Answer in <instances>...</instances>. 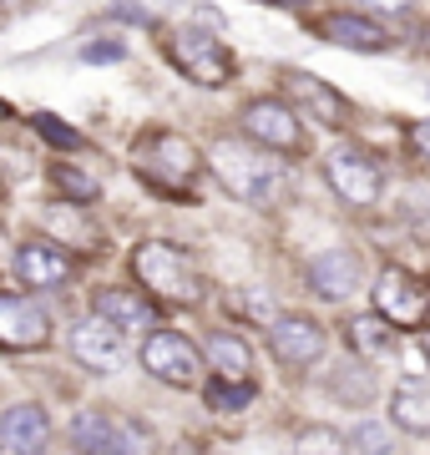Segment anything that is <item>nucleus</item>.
I'll return each instance as SVG.
<instances>
[{
  "instance_id": "nucleus-30",
  "label": "nucleus",
  "mask_w": 430,
  "mask_h": 455,
  "mask_svg": "<svg viewBox=\"0 0 430 455\" xmlns=\"http://www.w3.org/2000/svg\"><path fill=\"white\" fill-rule=\"evenodd\" d=\"M420 355H426V359H430V334H420Z\"/></svg>"
},
{
  "instance_id": "nucleus-11",
  "label": "nucleus",
  "mask_w": 430,
  "mask_h": 455,
  "mask_svg": "<svg viewBox=\"0 0 430 455\" xmlns=\"http://www.w3.org/2000/svg\"><path fill=\"white\" fill-rule=\"evenodd\" d=\"M324 344H330L324 339V324L309 319V314H283V319H274V329H268V349H274V359L289 364V370L319 364Z\"/></svg>"
},
{
  "instance_id": "nucleus-31",
  "label": "nucleus",
  "mask_w": 430,
  "mask_h": 455,
  "mask_svg": "<svg viewBox=\"0 0 430 455\" xmlns=\"http://www.w3.org/2000/svg\"><path fill=\"white\" fill-rule=\"evenodd\" d=\"M11 116H16V112H11V107H5V101H0V122H11Z\"/></svg>"
},
{
  "instance_id": "nucleus-27",
  "label": "nucleus",
  "mask_w": 430,
  "mask_h": 455,
  "mask_svg": "<svg viewBox=\"0 0 430 455\" xmlns=\"http://www.w3.org/2000/svg\"><path fill=\"white\" fill-rule=\"evenodd\" d=\"M349 451L385 455L390 451V430H385V425H354V430H349Z\"/></svg>"
},
{
  "instance_id": "nucleus-14",
  "label": "nucleus",
  "mask_w": 430,
  "mask_h": 455,
  "mask_svg": "<svg viewBox=\"0 0 430 455\" xmlns=\"http://www.w3.org/2000/svg\"><path fill=\"white\" fill-rule=\"evenodd\" d=\"M51 451V415L41 405H11L0 415V455H46Z\"/></svg>"
},
{
  "instance_id": "nucleus-12",
  "label": "nucleus",
  "mask_w": 430,
  "mask_h": 455,
  "mask_svg": "<svg viewBox=\"0 0 430 455\" xmlns=\"http://www.w3.org/2000/svg\"><path fill=\"white\" fill-rule=\"evenodd\" d=\"M71 355H76V364H86L92 374H116L122 370V329L107 324L101 314H86V319H76L71 324Z\"/></svg>"
},
{
  "instance_id": "nucleus-20",
  "label": "nucleus",
  "mask_w": 430,
  "mask_h": 455,
  "mask_svg": "<svg viewBox=\"0 0 430 455\" xmlns=\"http://www.w3.org/2000/svg\"><path fill=\"white\" fill-rule=\"evenodd\" d=\"M390 420L410 435H430V379H400L390 390Z\"/></svg>"
},
{
  "instance_id": "nucleus-22",
  "label": "nucleus",
  "mask_w": 430,
  "mask_h": 455,
  "mask_svg": "<svg viewBox=\"0 0 430 455\" xmlns=\"http://www.w3.org/2000/svg\"><path fill=\"white\" fill-rule=\"evenodd\" d=\"M51 182H56V193H67V203H71V208H92V203L101 197L97 178H86V172H76L71 163H56V167H51Z\"/></svg>"
},
{
  "instance_id": "nucleus-23",
  "label": "nucleus",
  "mask_w": 430,
  "mask_h": 455,
  "mask_svg": "<svg viewBox=\"0 0 430 455\" xmlns=\"http://www.w3.org/2000/svg\"><path fill=\"white\" fill-rule=\"evenodd\" d=\"M253 385L249 379H213L208 385V410H218V415H243V410L253 405Z\"/></svg>"
},
{
  "instance_id": "nucleus-3",
  "label": "nucleus",
  "mask_w": 430,
  "mask_h": 455,
  "mask_svg": "<svg viewBox=\"0 0 430 455\" xmlns=\"http://www.w3.org/2000/svg\"><path fill=\"white\" fill-rule=\"evenodd\" d=\"M132 274L137 283H147L152 299H163V304H203V278L198 268L187 263V253L163 238H147V243H137L132 253Z\"/></svg>"
},
{
  "instance_id": "nucleus-21",
  "label": "nucleus",
  "mask_w": 430,
  "mask_h": 455,
  "mask_svg": "<svg viewBox=\"0 0 430 455\" xmlns=\"http://www.w3.org/2000/svg\"><path fill=\"white\" fill-rule=\"evenodd\" d=\"M345 344H349L360 359H380V355H390L395 329L385 324L380 314H354V319L345 324Z\"/></svg>"
},
{
  "instance_id": "nucleus-5",
  "label": "nucleus",
  "mask_w": 430,
  "mask_h": 455,
  "mask_svg": "<svg viewBox=\"0 0 430 455\" xmlns=\"http://www.w3.org/2000/svg\"><path fill=\"white\" fill-rule=\"evenodd\" d=\"M142 370L152 379L172 385V390H193L203 374V349L187 334H178V329H152L142 339Z\"/></svg>"
},
{
  "instance_id": "nucleus-29",
  "label": "nucleus",
  "mask_w": 430,
  "mask_h": 455,
  "mask_svg": "<svg viewBox=\"0 0 430 455\" xmlns=\"http://www.w3.org/2000/svg\"><path fill=\"white\" fill-rule=\"evenodd\" d=\"M364 5H375V11H410V0H364Z\"/></svg>"
},
{
  "instance_id": "nucleus-15",
  "label": "nucleus",
  "mask_w": 430,
  "mask_h": 455,
  "mask_svg": "<svg viewBox=\"0 0 430 455\" xmlns=\"http://www.w3.org/2000/svg\"><path fill=\"white\" fill-rule=\"evenodd\" d=\"M67 435H71V451L76 455H132L127 425L116 420V415H107V410H82Z\"/></svg>"
},
{
  "instance_id": "nucleus-24",
  "label": "nucleus",
  "mask_w": 430,
  "mask_h": 455,
  "mask_svg": "<svg viewBox=\"0 0 430 455\" xmlns=\"http://www.w3.org/2000/svg\"><path fill=\"white\" fill-rule=\"evenodd\" d=\"M294 455H349V435H339L330 425H309V430H299Z\"/></svg>"
},
{
  "instance_id": "nucleus-8",
  "label": "nucleus",
  "mask_w": 430,
  "mask_h": 455,
  "mask_svg": "<svg viewBox=\"0 0 430 455\" xmlns=\"http://www.w3.org/2000/svg\"><path fill=\"white\" fill-rule=\"evenodd\" d=\"M324 182L334 188V197L339 203H349V208H375L385 193V172L380 163L370 157V152H360V147H339V152H330V163H324Z\"/></svg>"
},
{
  "instance_id": "nucleus-25",
  "label": "nucleus",
  "mask_w": 430,
  "mask_h": 455,
  "mask_svg": "<svg viewBox=\"0 0 430 455\" xmlns=\"http://www.w3.org/2000/svg\"><path fill=\"white\" fill-rule=\"evenodd\" d=\"M31 127L41 132V137H46L51 147H61V152H76V147H86V137L76 127H67V122H61V116H51V112H36L31 116Z\"/></svg>"
},
{
  "instance_id": "nucleus-4",
  "label": "nucleus",
  "mask_w": 430,
  "mask_h": 455,
  "mask_svg": "<svg viewBox=\"0 0 430 455\" xmlns=\"http://www.w3.org/2000/svg\"><path fill=\"white\" fill-rule=\"evenodd\" d=\"M167 56H172V66H178L187 82L208 86V92H218V86L233 82V51L223 46L218 36H208V31H193V26L172 31Z\"/></svg>"
},
{
  "instance_id": "nucleus-16",
  "label": "nucleus",
  "mask_w": 430,
  "mask_h": 455,
  "mask_svg": "<svg viewBox=\"0 0 430 455\" xmlns=\"http://www.w3.org/2000/svg\"><path fill=\"white\" fill-rule=\"evenodd\" d=\"M304 278H309V289H315L319 299L339 304V299H349V293L360 289V253H349V248H324V253L309 259Z\"/></svg>"
},
{
  "instance_id": "nucleus-6",
  "label": "nucleus",
  "mask_w": 430,
  "mask_h": 455,
  "mask_svg": "<svg viewBox=\"0 0 430 455\" xmlns=\"http://www.w3.org/2000/svg\"><path fill=\"white\" fill-rule=\"evenodd\" d=\"M370 304L390 329H420L430 319V289L405 268H380V278L370 283Z\"/></svg>"
},
{
  "instance_id": "nucleus-1",
  "label": "nucleus",
  "mask_w": 430,
  "mask_h": 455,
  "mask_svg": "<svg viewBox=\"0 0 430 455\" xmlns=\"http://www.w3.org/2000/svg\"><path fill=\"white\" fill-rule=\"evenodd\" d=\"M132 167H137V178L147 182L152 193L172 197V203H198V172L208 163L198 157V147L187 142L182 132L152 127V132L137 137Z\"/></svg>"
},
{
  "instance_id": "nucleus-32",
  "label": "nucleus",
  "mask_w": 430,
  "mask_h": 455,
  "mask_svg": "<svg viewBox=\"0 0 430 455\" xmlns=\"http://www.w3.org/2000/svg\"><path fill=\"white\" fill-rule=\"evenodd\" d=\"M274 5H304V0H274Z\"/></svg>"
},
{
  "instance_id": "nucleus-2",
  "label": "nucleus",
  "mask_w": 430,
  "mask_h": 455,
  "mask_svg": "<svg viewBox=\"0 0 430 455\" xmlns=\"http://www.w3.org/2000/svg\"><path fill=\"white\" fill-rule=\"evenodd\" d=\"M208 167H213L218 188L249 208H264L268 197L279 193V163L264 147H243V142H213L208 152Z\"/></svg>"
},
{
  "instance_id": "nucleus-13",
  "label": "nucleus",
  "mask_w": 430,
  "mask_h": 455,
  "mask_svg": "<svg viewBox=\"0 0 430 455\" xmlns=\"http://www.w3.org/2000/svg\"><path fill=\"white\" fill-rule=\"evenodd\" d=\"M71 268H76L71 253L56 248L51 238H26V243L16 248V278L26 289H67Z\"/></svg>"
},
{
  "instance_id": "nucleus-19",
  "label": "nucleus",
  "mask_w": 430,
  "mask_h": 455,
  "mask_svg": "<svg viewBox=\"0 0 430 455\" xmlns=\"http://www.w3.org/2000/svg\"><path fill=\"white\" fill-rule=\"evenodd\" d=\"M203 364H213L218 379H249L253 349H249L243 334H233V329H213L208 344H203Z\"/></svg>"
},
{
  "instance_id": "nucleus-18",
  "label": "nucleus",
  "mask_w": 430,
  "mask_h": 455,
  "mask_svg": "<svg viewBox=\"0 0 430 455\" xmlns=\"http://www.w3.org/2000/svg\"><path fill=\"white\" fill-rule=\"evenodd\" d=\"M97 314L116 329H147L157 324V309H152L147 289H101L97 293Z\"/></svg>"
},
{
  "instance_id": "nucleus-28",
  "label": "nucleus",
  "mask_w": 430,
  "mask_h": 455,
  "mask_svg": "<svg viewBox=\"0 0 430 455\" xmlns=\"http://www.w3.org/2000/svg\"><path fill=\"white\" fill-rule=\"evenodd\" d=\"M405 137H410L415 157H420V163H430V122H410V132H405Z\"/></svg>"
},
{
  "instance_id": "nucleus-26",
  "label": "nucleus",
  "mask_w": 430,
  "mask_h": 455,
  "mask_svg": "<svg viewBox=\"0 0 430 455\" xmlns=\"http://www.w3.org/2000/svg\"><path fill=\"white\" fill-rule=\"evenodd\" d=\"M228 309L243 314V319H253V324H274V299L259 289H233L228 293Z\"/></svg>"
},
{
  "instance_id": "nucleus-9",
  "label": "nucleus",
  "mask_w": 430,
  "mask_h": 455,
  "mask_svg": "<svg viewBox=\"0 0 430 455\" xmlns=\"http://www.w3.org/2000/svg\"><path fill=\"white\" fill-rule=\"evenodd\" d=\"M51 344V314L26 299V293H5L0 289V349H46Z\"/></svg>"
},
{
  "instance_id": "nucleus-7",
  "label": "nucleus",
  "mask_w": 430,
  "mask_h": 455,
  "mask_svg": "<svg viewBox=\"0 0 430 455\" xmlns=\"http://www.w3.org/2000/svg\"><path fill=\"white\" fill-rule=\"evenodd\" d=\"M238 122H243V137H249V142H259L264 152H283V157H299V152L309 147L299 112H294V107H283L279 97H259V101H249V107L238 112Z\"/></svg>"
},
{
  "instance_id": "nucleus-17",
  "label": "nucleus",
  "mask_w": 430,
  "mask_h": 455,
  "mask_svg": "<svg viewBox=\"0 0 430 455\" xmlns=\"http://www.w3.org/2000/svg\"><path fill=\"white\" fill-rule=\"evenodd\" d=\"M315 36H319V41H330V46L364 51V56H375V51L390 46V36H385L375 20L349 16V11H330V16H319V20H315Z\"/></svg>"
},
{
  "instance_id": "nucleus-10",
  "label": "nucleus",
  "mask_w": 430,
  "mask_h": 455,
  "mask_svg": "<svg viewBox=\"0 0 430 455\" xmlns=\"http://www.w3.org/2000/svg\"><path fill=\"white\" fill-rule=\"evenodd\" d=\"M283 97L294 101L299 116H309V122H324L334 132L349 127V101L315 71H283Z\"/></svg>"
}]
</instances>
